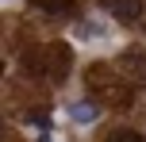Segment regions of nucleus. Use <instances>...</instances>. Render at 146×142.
Wrapping results in <instances>:
<instances>
[{
	"mask_svg": "<svg viewBox=\"0 0 146 142\" xmlns=\"http://www.w3.org/2000/svg\"><path fill=\"white\" fill-rule=\"evenodd\" d=\"M108 4V12L115 15V19H123V23H135L142 15V0H104Z\"/></svg>",
	"mask_w": 146,
	"mask_h": 142,
	"instance_id": "3",
	"label": "nucleus"
},
{
	"mask_svg": "<svg viewBox=\"0 0 146 142\" xmlns=\"http://www.w3.org/2000/svg\"><path fill=\"white\" fill-rule=\"evenodd\" d=\"M23 65H27L35 77L62 81V77L69 73V65H73V50H69V46H58V42H54V46H35V54H27Z\"/></svg>",
	"mask_w": 146,
	"mask_h": 142,
	"instance_id": "1",
	"label": "nucleus"
},
{
	"mask_svg": "<svg viewBox=\"0 0 146 142\" xmlns=\"http://www.w3.org/2000/svg\"><path fill=\"white\" fill-rule=\"evenodd\" d=\"M108 142H146L139 131H115V135H108Z\"/></svg>",
	"mask_w": 146,
	"mask_h": 142,
	"instance_id": "6",
	"label": "nucleus"
},
{
	"mask_svg": "<svg viewBox=\"0 0 146 142\" xmlns=\"http://www.w3.org/2000/svg\"><path fill=\"white\" fill-rule=\"evenodd\" d=\"M96 115H100V104H96V100H77V104L69 108V119L73 123H92Z\"/></svg>",
	"mask_w": 146,
	"mask_h": 142,
	"instance_id": "5",
	"label": "nucleus"
},
{
	"mask_svg": "<svg viewBox=\"0 0 146 142\" xmlns=\"http://www.w3.org/2000/svg\"><path fill=\"white\" fill-rule=\"evenodd\" d=\"M31 4H35L38 12L54 15V19H62V15H73V12H77V0H31Z\"/></svg>",
	"mask_w": 146,
	"mask_h": 142,
	"instance_id": "4",
	"label": "nucleus"
},
{
	"mask_svg": "<svg viewBox=\"0 0 146 142\" xmlns=\"http://www.w3.org/2000/svg\"><path fill=\"white\" fill-rule=\"evenodd\" d=\"M119 73L131 85H146V54H123L119 58Z\"/></svg>",
	"mask_w": 146,
	"mask_h": 142,
	"instance_id": "2",
	"label": "nucleus"
}]
</instances>
